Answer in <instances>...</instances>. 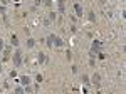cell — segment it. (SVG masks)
Segmentation results:
<instances>
[{
	"label": "cell",
	"instance_id": "obj_1",
	"mask_svg": "<svg viewBox=\"0 0 126 94\" xmlns=\"http://www.w3.org/2000/svg\"><path fill=\"white\" fill-rule=\"evenodd\" d=\"M20 64H22V51L17 49V51L14 52V65H15V67H20Z\"/></svg>",
	"mask_w": 126,
	"mask_h": 94
},
{
	"label": "cell",
	"instance_id": "obj_2",
	"mask_svg": "<svg viewBox=\"0 0 126 94\" xmlns=\"http://www.w3.org/2000/svg\"><path fill=\"white\" fill-rule=\"evenodd\" d=\"M19 82H20L22 86H29V84H30V77H29V76H20Z\"/></svg>",
	"mask_w": 126,
	"mask_h": 94
},
{
	"label": "cell",
	"instance_id": "obj_3",
	"mask_svg": "<svg viewBox=\"0 0 126 94\" xmlns=\"http://www.w3.org/2000/svg\"><path fill=\"white\" fill-rule=\"evenodd\" d=\"M91 82H93V84H94V86H99V84H101V76H99V74H97V72H96L94 76H93V77H91Z\"/></svg>",
	"mask_w": 126,
	"mask_h": 94
},
{
	"label": "cell",
	"instance_id": "obj_4",
	"mask_svg": "<svg viewBox=\"0 0 126 94\" xmlns=\"http://www.w3.org/2000/svg\"><path fill=\"white\" fill-rule=\"evenodd\" d=\"M74 12H76L77 17H81V15H82V7H81L79 3H74Z\"/></svg>",
	"mask_w": 126,
	"mask_h": 94
},
{
	"label": "cell",
	"instance_id": "obj_5",
	"mask_svg": "<svg viewBox=\"0 0 126 94\" xmlns=\"http://www.w3.org/2000/svg\"><path fill=\"white\" fill-rule=\"evenodd\" d=\"M57 5H59V12L64 14L66 12V0H57Z\"/></svg>",
	"mask_w": 126,
	"mask_h": 94
},
{
	"label": "cell",
	"instance_id": "obj_6",
	"mask_svg": "<svg viewBox=\"0 0 126 94\" xmlns=\"http://www.w3.org/2000/svg\"><path fill=\"white\" fill-rule=\"evenodd\" d=\"M52 42H54L57 47H62V45H64V40L61 39V37H56V35H54V40H52Z\"/></svg>",
	"mask_w": 126,
	"mask_h": 94
},
{
	"label": "cell",
	"instance_id": "obj_7",
	"mask_svg": "<svg viewBox=\"0 0 126 94\" xmlns=\"http://www.w3.org/2000/svg\"><path fill=\"white\" fill-rule=\"evenodd\" d=\"M81 81H82V84H86V86L91 82V81H89V76H86V74H82V76H81Z\"/></svg>",
	"mask_w": 126,
	"mask_h": 94
},
{
	"label": "cell",
	"instance_id": "obj_8",
	"mask_svg": "<svg viewBox=\"0 0 126 94\" xmlns=\"http://www.w3.org/2000/svg\"><path fill=\"white\" fill-rule=\"evenodd\" d=\"M37 62H39V64H44V62H45V56H44L42 52L37 56Z\"/></svg>",
	"mask_w": 126,
	"mask_h": 94
},
{
	"label": "cell",
	"instance_id": "obj_9",
	"mask_svg": "<svg viewBox=\"0 0 126 94\" xmlns=\"http://www.w3.org/2000/svg\"><path fill=\"white\" fill-rule=\"evenodd\" d=\"M10 44H12V45H19V39H17V35H12V39H10Z\"/></svg>",
	"mask_w": 126,
	"mask_h": 94
},
{
	"label": "cell",
	"instance_id": "obj_10",
	"mask_svg": "<svg viewBox=\"0 0 126 94\" xmlns=\"http://www.w3.org/2000/svg\"><path fill=\"white\" fill-rule=\"evenodd\" d=\"M34 45H35V40H34V39H30V37H29V39H27V47L30 49V47H34Z\"/></svg>",
	"mask_w": 126,
	"mask_h": 94
},
{
	"label": "cell",
	"instance_id": "obj_11",
	"mask_svg": "<svg viewBox=\"0 0 126 94\" xmlns=\"http://www.w3.org/2000/svg\"><path fill=\"white\" fill-rule=\"evenodd\" d=\"M93 47H94V49H99V51H101V42H99V40H94V42H93Z\"/></svg>",
	"mask_w": 126,
	"mask_h": 94
},
{
	"label": "cell",
	"instance_id": "obj_12",
	"mask_svg": "<svg viewBox=\"0 0 126 94\" xmlns=\"http://www.w3.org/2000/svg\"><path fill=\"white\" fill-rule=\"evenodd\" d=\"M35 81H37V82H39V84H40V82H42V81H44V77H42V76H40V74H37V77H35Z\"/></svg>",
	"mask_w": 126,
	"mask_h": 94
},
{
	"label": "cell",
	"instance_id": "obj_13",
	"mask_svg": "<svg viewBox=\"0 0 126 94\" xmlns=\"http://www.w3.org/2000/svg\"><path fill=\"white\" fill-rule=\"evenodd\" d=\"M15 93H17V94H22V93H25V91H24V87H15Z\"/></svg>",
	"mask_w": 126,
	"mask_h": 94
},
{
	"label": "cell",
	"instance_id": "obj_14",
	"mask_svg": "<svg viewBox=\"0 0 126 94\" xmlns=\"http://www.w3.org/2000/svg\"><path fill=\"white\" fill-rule=\"evenodd\" d=\"M49 20H56V14H54V12L49 14Z\"/></svg>",
	"mask_w": 126,
	"mask_h": 94
},
{
	"label": "cell",
	"instance_id": "obj_15",
	"mask_svg": "<svg viewBox=\"0 0 126 94\" xmlns=\"http://www.w3.org/2000/svg\"><path fill=\"white\" fill-rule=\"evenodd\" d=\"M44 3H45L47 7H51V5H52V0H44Z\"/></svg>",
	"mask_w": 126,
	"mask_h": 94
},
{
	"label": "cell",
	"instance_id": "obj_16",
	"mask_svg": "<svg viewBox=\"0 0 126 94\" xmlns=\"http://www.w3.org/2000/svg\"><path fill=\"white\" fill-rule=\"evenodd\" d=\"M0 14H5V7H0Z\"/></svg>",
	"mask_w": 126,
	"mask_h": 94
},
{
	"label": "cell",
	"instance_id": "obj_17",
	"mask_svg": "<svg viewBox=\"0 0 126 94\" xmlns=\"http://www.w3.org/2000/svg\"><path fill=\"white\" fill-rule=\"evenodd\" d=\"M0 49H3V42H2V39H0Z\"/></svg>",
	"mask_w": 126,
	"mask_h": 94
},
{
	"label": "cell",
	"instance_id": "obj_18",
	"mask_svg": "<svg viewBox=\"0 0 126 94\" xmlns=\"http://www.w3.org/2000/svg\"><path fill=\"white\" fill-rule=\"evenodd\" d=\"M0 72H2V65H0Z\"/></svg>",
	"mask_w": 126,
	"mask_h": 94
}]
</instances>
